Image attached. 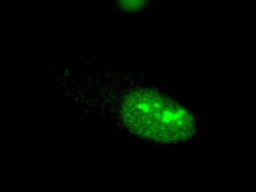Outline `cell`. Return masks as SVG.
I'll use <instances>...</instances> for the list:
<instances>
[{
  "label": "cell",
  "instance_id": "obj_1",
  "mask_svg": "<svg viewBox=\"0 0 256 192\" xmlns=\"http://www.w3.org/2000/svg\"><path fill=\"white\" fill-rule=\"evenodd\" d=\"M122 105L128 125L150 138L182 140L192 132V118L186 111L156 89L129 92Z\"/></svg>",
  "mask_w": 256,
  "mask_h": 192
}]
</instances>
